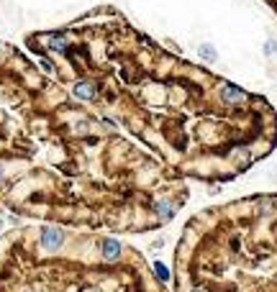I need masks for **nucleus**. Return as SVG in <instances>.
Returning a JSON list of instances; mask_svg holds the SVG:
<instances>
[{"instance_id": "f257e3e1", "label": "nucleus", "mask_w": 277, "mask_h": 292, "mask_svg": "<svg viewBox=\"0 0 277 292\" xmlns=\"http://www.w3.org/2000/svg\"><path fill=\"white\" fill-rule=\"evenodd\" d=\"M26 49L177 179L228 182L274 146L264 98L164 49L111 6L29 34Z\"/></svg>"}, {"instance_id": "f03ea898", "label": "nucleus", "mask_w": 277, "mask_h": 292, "mask_svg": "<svg viewBox=\"0 0 277 292\" xmlns=\"http://www.w3.org/2000/svg\"><path fill=\"white\" fill-rule=\"evenodd\" d=\"M187 187L0 39V213L100 233L169 223Z\"/></svg>"}, {"instance_id": "7ed1b4c3", "label": "nucleus", "mask_w": 277, "mask_h": 292, "mask_svg": "<svg viewBox=\"0 0 277 292\" xmlns=\"http://www.w3.org/2000/svg\"><path fill=\"white\" fill-rule=\"evenodd\" d=\"M0 292H169L162 269L111 233L31 223L0 236Z\"/></svg>"}, {"instance_id": "20e7f679", "label": "nucleus", "mask_w": 277, "mask_h": 292, "mask_svg": "<svg viewBox=\"0 0 277 292\" xmlns=\"http://www.w3.org/2000/svg\"><path fill=\"white\" fill-rule=\"evenodd\" d=\"M175 292H277V195L193 215L175 249Z\"/></svg>"}]
</instances>
